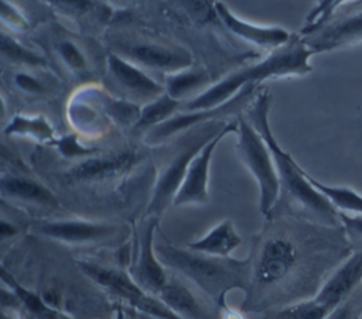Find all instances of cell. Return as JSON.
<instances>
[{
  "mask_svg": "<svg viewBox=\"0 0 362 319\" xmlns=\"http://www.w3.org/2000/svg\"><path fill=\"white\" fill-rule=\"evenodd\" d=\"M314 54L315 51L310 48L304 40L293 37L290 42L274 49L260 62L240 68L222 78L201 95L187 102L184 109L185 112H195L218 107L235 97L238 90L240 92L246 86H255V83L259 80L262 82L270 78L305 75L313 71L310 58Z\"/></svg>",
  "mask_w": 362,
  "mask_h": 319,
  "instance_id": "cell-1",
  "label": "cell"
},
{
  "mask_svg": "<svg viewBox=\"0 0 362 319\" xmlns=\"http://www.w3.org/2000/svg\"><path fill=\"white\" fill-rule=\"evenodd\" d=\"M269 107L270 95L262 93L259 95L249 114L252 119V126L263 137L273 155L281 186L286 188V191L296 202H298L313 215L318 216L324 223L337 229L342 227L339 210L310 183L304 175V169L291 158L288 152L283 151L277 144L269 124Z\"/></svg>",
  "mask_w": 362,
  "mask_h": 319,
  "instance_id": "cell-2",
  "label": "cell"
},
{
  "mask_svg": "<svg viewBox=\"0 0 362 319\" xmlns=\"http://www.w3.org/2000/svg\"><path fill=\"white\" fill-rule=\"evenodd\" d=\"M157 257L163 264L177 268L195 284L211 294H218L228 284L236 282L242 263L205 255L192 250H180L171 246H156Z\"/></svg>",
  "mask_w": 362,
  "mask_h": 319,
  "instance_id": "cell-3",
  "label": "cell"
},
{
  "mask_svg": "<svg viewBox=\"0 0 362 319\" xmlns=\"http://www.w3.org/2000/svg\"><path fill=\"white\" fill-rule=\"evenodd\" d=\"M238 133L239 141L236 147L240 160L249 168L259 185L260 212L267 215L274 206L281 189L273 155L259 131L242 117L238 123Z\"/></svg>",
  "mask_w": 362,
  "mask_h": 319,
  "instance_id": "cell-4",
  "label": "cell"
},
{
  "mask_svg": "<svg viewBox=\"0 0 362 319\" xmlns=\"http://www.w3.org/2000/svg\"><path fill=\"white\" fill-rule=\"evenodd\" d=\"M79 267L98 285L124 299L127 303L146 313L147 316L154 319H182L156 295L141 289L129 272L86 261H81Z\"/></svg>",
  "mask_w": 362,
  "mask_h": 319,
  "instance_id": "cell-5",
  "label": "cell"
},
{
  "mask_svg": "<svg viewBox=\"0 0 362 319\" xmlns=\"http://www.w3.org/2000/svg\"><path fill=\"white\" fill-rule=\"evenodd\" d=\"M238 131V124L230 123L222 127L192 158L188 165L185 178L174 198L175 206L182 205H195L205 203L208 200V179H209V167L211 158L219 141L229 133Z\"/></svg>",
  "mask_w": 362,
  "mask_h": 319,
  "instance_id": "cell-6",
  "label": "cell"
},
{
  "mask_svg": "<svg viewBox=\"0 0 362 319\" xmlns=\"http://www.w3.org/2000/svg\"><path fill=\"white\" fill-rule=\"evenodd\" d=\"M362 284V251L352 253L321 285L311 298L313 303L328 316L341 303L354 295Z\"/></svg>",
  "mask_w": 362,
  "mask_h": 319,
  "instance_id": "cell-7",
  "label": "cell"
},
{
  "mask_svg": "<svg viewBox=\"0 0 362 319\" xmlns=\"http://www.w3.org/2000/svg\"><path fill=\"white\" fill-rule=\"evenodd\" d=\"M218 133V131H216ZM215 133V134H216ZM211 134L204 140H198L197 143L188 145L181 152L177 154V157L163 169L160 174L157 183L154 186L150 203L147 206V213L160 216L170 203H174V198L185 178L187 169L192 158L198 154V151L215 136Z\"/></svg>",
  "mask_w": 362,
  "mask_h": 319,
  "instance_id": "cell-8",
  "label": "cell"
},
{
  "mask_svg": "<svg viewBox=\"0 0 362 319\" xmlns=\"http://www.w3.org/2000/svg\"><path fill=\"white\" fill-rule=\"evenodd\" d=\"M253 88L255 86L243 88L235 97H232L230 100H228L226 103H223L218 107H212V109H206V110L185 112L182 114H174L163 124L151 128V131L147 136V141L148 143H161V141L167 140L168 137L174 136L175 133H178L187 127L195 126L201 121H206L211 119H222L225 116L233 114L235 112L239 110V107L245 106L246 99L250 96Z\"/></svg>",
  "mask_w": 362,
  "mask_h": 319,
  "instance_id": "cell-9",
  "label": "cell"
},
{
  "mask_svg": "<svg viewBox=\"0 0 362 319\" xmlns=\"http://www.w3.org/2000/svg\"><path fill=\"white\" fill-rule=\"evenodd\" d=\"M297 258V248L288 239H269L259 255L256 267L257 282L269 285L283 279L294 268Z\"/></svg>",
  "mask_w": 362,
  "mask_h": 319,
  "instance_id": "cell-10",
  "label": "cell"
},
{
  "mask_svg": "<svg viewBox=\"0 0 362 319\" xmlns=\"http://www.w3.org/2000/svg\"><path fill=\"white\" fill-rule=\"evenodd\" d=\"M154 230L156 222H151L141 237L136 264L132 272H129L136 284L151 295H157L168 284L163 263L156 253Z\"/></svg>",
  "mask_w": 362,
  "mask_h": 319,
  "instance_id": "cell-11",
  "label": "cell"
},
{
  "mask_svg": "<svg viewBox=\"0 0 362 319\" xmlns=\"http://www.w3.org/2000/svg\"><path fill=\"white\" fill-rule=\"evenodd\" d=\"M35 230L58 241L69 244H82L105 240L115 234L116 227L107 223L88 220H57L38 223L35 226Z\"/></svg>",
  "mask_w": 362,
  "mask_h": 319,
  "instance_id": "cell-12",
  "label": "cell"
},
{
  "mask_svg": "<svg viewBox=\"0 0 362 319\" xmlns=\"http://www.w3.org/2000/svg\"><path fill=\"white\" fill-rule=\"evenodd\" d=\"M215 10L223 24L239 38L266 48H280L293 38L288 31L281 27H262L247 23L235 16L223 3H215Z\"/></svg>",
  "mask_w": 362,
  "mask_h": 319,
  "instance_id": "cell-13",
  "label": "cell"
},
{
  "mask_svg": "<svg viewBox=\"0 0 362 319\" xmlns=\"http://www.w3.org/2000/svg\"><path fill=\"white\" fill-rule=\"evenodd\" d=\"M107 64L117 83L122 85L124 90L133 96L151 102L165 93V88L160 86L156 80H153L148 75H146L126 58H122L117 54H109Z\"/></svg>",
  "mask_w": 362,
  "mask_h": 319,
  "instance_id": "cell-14",
  "label": "cell"
},
{
  "mask_svg": "<svg viewBox=\"0 0 362 319\" xmlns=\"http://www.w3.org/2000/svg\"><path fill=\"white\" fill-rule=\"evenodd\" d=\"M358 41H362V10L329 21L313 40L305 42L315 52H320Z\"/></svg>",
  "mask_w": 362,
  "mask_h": 319,
  "instance_id": "cell-15",
  "label": "cell"
},
{
  "mask_svg": "<svg viewBox=\"0 0 362 319\" xmlns=\"http://www.w3.org/2000/svg\"><path fill=\"white\" fill-rule=\"evenodd\" d=\"M126 55L144 66L175 73L187 69L192 64V56L188 51L157 44L132 45L126 48Z\"/></svg>",
  "mask_w": 362,
  "mask_h": 319,
  "instance_id": "cell-16",
  "label": "cell"
},
{
  "mask_svg": "<svg viewBox=\"0 0 362 319\" xmlns=\"http://www.w3.org/2000/svg\"><path fill=\"white\" fill-rule=\"evenodd\" d=\"M136 161L132 151L119 152L115 155L95 157L78 164L71 172V178L79 181H100L112 178L120 172L127 171Z\"/></svg>",
  "mask_w": 362,
  "mask_h": 319,
  "instance_id": "cell-17",
  "label": "cell"
},
{
  "mask_svg": "<svg viewBox=\"0 0 362 319\" xmlns=\"http://www.w3.org/2000/svg\"><path fill=\"white\" fill-rule=\"evenodd\" d=\"M242 243V237L238 234L233 223L226 219L212 227L201 239L188 243V248L211 257L226 258Z\"/></svg>",
  "mask_w": 362,
  "mask_h": 319,
  "instance_id": "cell-18",
  "label": "cell"
},
{
  "mask_svg": "<svg viewBox=\"0 0 362 319\" xmlns=\"http://www.w3.org/2000/svg\"><path fill=\"white\" fill-rule=\"evenodd\" d=\"M156 296L182 319H211L208 311L204 309L189 289L178 282L168 281Z\"/></svg>",
  "mask_w": 362,
  "mask_h": 319,
  "instance_id": "cell-19",
  "label": "cell"
},
{
  "mask_svg": "<svg viewBox=\"0 0 362 319\" xmlns=\"http://www.w3.org/2000/svg\"><path fill=\"white\" fill-rule=\"evenodd\" d=\"M1 191L4 195H8L11 198L21 199L25 202L57 205L55 196L45 186L24 176H11V175L3 176Z\"/></svg>",
  "mask_w": 362,
  "mask_h": 319,
  "instance_id": "cell-20",
  "label": "cell"
},
{
  "mask_svg": "<svg viewBox=\"0 0 362 319\" xmlns=\"http://www.w3.org/2000/svg\"><path fill=\"white\" fill-rule=\"evenodd\" d=\"M304 175L310 181V183L317 191H320L339 212L349 213V215H362V195H359L358 192L349 188L324 185L305 171H304Z\"/></svg>",
  "mask_w": 362,
  "mask_h": 319,
  "instance_id": "cell-21",
  "label": "cell"
},
{
  "mask_svg": "<svg viewBox=\"0 0 362 319\" xmlns=\"http://www.w3.org/2000/svg\"><path fill=\"white\" fill-rule=\"evenodd\" d=\"M180 106L181 100L173 99L171 96L164 93L160 97L148 102L141 109L139 120L136 121V127L151 130L173 117Z\"/></svg>",
  "mask_w": 362,
  "mask_h": 319,
  "instance_id": "cell-22",
  "label": "cell"
},
{
  "mask_svg": "<svg viewBox=\"0 0 362 319\" xmlns=\"http://www.w3.org/2000/svg\"><path fill=\"white\" fill-rule=\"evenodd\" d=\"M209 78L204 71H181L173 73L167 78L165 93L173 99L181 100V97L187 96L192 90L198 89L199 86L208 83Z\"/></svg>",
  "mask_w": 362,
  "mask_h": 319,
  "instance_id": "cell-23",
  "label": "cell"
},
{
  "mask_svg": "<svg viewBox=\"0 0 362 319\" xmlns=\"http://www.w3.org/2000/svg\"><path fill=\"white\" fill-rule=\"evenodd\" d=\"M6 134H24L37 140H48L52 137V128L42 117L16 116L6 127Z\"/></svg>",
  "mask_w": 362,
  "mask_h": 319,
  "instance_id": "cell-24",
  "label": "cell"
},
{
  "mask_svg": "<svg viewBox=\"0 0 362 319\" xmlns=\"http://www.w3.org/2000/svg\"><path fill=\"white\" fill-rule=\"evenodd\" d=\"M280 319H325L327 316L313 303L311 299L291 305L280 312Z\"/></svg>",
  "mask_w": 362,
  "mask_h": 319,
  "instance_id": "cell-25",
  "label": "cell"
},
{
  "mask_svg": "<svg viewBox=\"0 0 362 319\" xmlns=\"http://www.w3.org/2000/svg\"><path fill=\"white\" fill-rule=\"evenodd\" d=\"M1 51L6 56L10 59L18 61V62H27V64H42V59L37 56L35 54L21 48L17 42H14L11 38L1 35Z\"/></svg>",
  "mask_w": 362,
  "mask_h": 319,
  "instance_id": "cell-26",
  "label": "cell"
},
{
  "mask_svg": "<svg viewBox=\"0 0 362 319\" xmlns=\"http://www.w3.org/2000/svg\"><path fill=\"white\" fill-rule=\"evenodd\" d=\"M362 312V298L355 294L332 311L325 319H358Z\"/></svg>",
  "mask_w": 362,
  "mask_h": 319,
  "instance_id": "cell-27",
  "label": "cell"
},
{
  "mask_svg": "<svg viewBox=\"0 0 362 319\" xmlns=\"http://www.w3.org/2000/svg\"><path fill=\"white\" fill-rule=\"evenodd\" d=\"M58 52L61 54L62 59L68 64V66H71L72 69L81 71L85 66V56L76 48L75 44L69 41H62L58 44Z\"/></svg>",
  "mask_w": 362,
  "mask_h": 319,
  "instance_id": "cell-28",
  "label": "cell"
},
{
  "mask_svg": "<svg viewBox=\"0 0 362 319\" xmlns=\"http://www.w3.org/2000/svg\"><path fill=\"white\" fill-rule=\"evenodd\" d=\"M339 219L344 231L356 241H362V215H349L339 212Z\"/></svg>",
  "mask_w": 362,
  "mask_h": 319,
  "instance_id": "cell-29",
  "label": "cell"
},
{
  "mask_svg": "<svg viewBox=\"0 0 362 319\" xmlns=\"http://www.w3.org/2000/svg\"><path fill=\"white\" fill-rule=\"evenodd\" d=\"M0 6H1V20L4 23H8L13 28H17V30L27 28L25 20L21 17V14L17 13L16 8H13L11 6H7L6 1H1Z\"/></svg>",
  "mask_w": 362,
  "mask_h": 319,
  "instance_id": "cell-30",
  "label": "cell"
},
{
  "mask_svg": "<svg viewBox=\"0 0 362 319\" xmlns=\"http://www.w3.org/2000/svg\"><path fill=\"white\" fill-rule=\"evenodd\" d=\"M16 83L25 92H30V93H41L42 92V86L41 83L34 79L33 76L30 75H25V73H18L16 75Z\"/></svg>",
  "mask_w": 362,
  "mask_h": 319,
  "instance_id": "cell-31",
  "label": "cell"
},
{
  "mask_svg": "<svg viewBox=\"0 0 362 319\" xmlns=\"http://www.w3.org/2000/svg\"><path fill=\"white\" fill-rule=\"evenodd\" d=\"M16 233H17V229H16L14 226L8 224L6 220H3V222H1V224H0V236H1V239H3V240H4V239H7V237L14 236Z\"/></svg>",
  "mask_w": 362,
  "mask_h": 319,
  "instance_id": "cell-32",
  "label": "cell"
},
{
  "mask_svg": "<svg viewBox=\"0 0 362 319\" xmlns=\"http://www.w3.org/2000/svg\"><path fill=\"white\" fill-rule=\"evenodd\" d=\"M55 319H72V318H69V316H66V315H64L62 312H59V311H58V313H57Z\"/></svg>",
  "mask_w": 362,
  "mask_h": 319,
  "instance_id": "cell-33",
  "label": "cell"
}]
</instances>
